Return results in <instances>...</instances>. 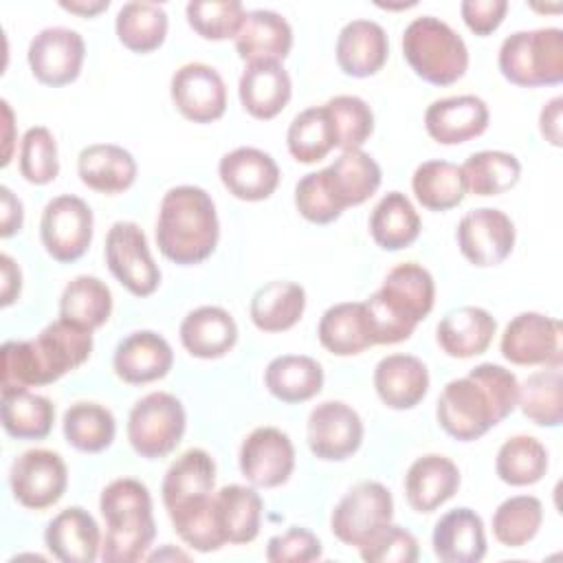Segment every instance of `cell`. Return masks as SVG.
Listing matches in <instances>:
<instances>
[{"instance_id": "6da1fadb", "label": "cell", "mask_w": 563, "mask_h": 563, "mask_svg": "<svg viewBox=\"0 0 563 563\" xmlns=\"http://www.w3.org/2000/svg\"><path fill=\"white\" fill-rule=\"evenodd\" d=\"M220 222L213 198L198 185H176L163 194L156 216V246L174 264L194 266L213 255Z\"/></svg>"}, {"instance_id": "7a4b0ae2", "label": "cell", "mask_w": 563, "mask_h": 563, "mask_svg": "<svg viewBox=\"0 0 563 563\" xmlns=\"http://www.w3.org/2000/svg\"><path fill=\"white\" fill-rule=\"evenodd\" d=\"M363 303L369 314L374 345L407 341L416 325L433 310V275L418 262H402L385 275L383 286Z\"/></svg>"}, {"instance_id": "3957f363", "label": "cell", "mask_w": 563, "mask_h": 563, "mask_svg": "<svg viewBox=\"0 0 563 563\" xmlns=\"http://www.w3.org/2000/svg\"><path fill=\"white\" fill-rule=\"evenodd\" d=\"M99 510L106 521V537L99 554L101 561L136 563L147 559V550L156 537L147 486L134 477L112 479L101 490Z\"/></svg>"}, {"instance_id": "277c9868", "label": "cell", "mask_w": 563, "mask_h": 563, "mask_svg": "<svg viewBox=\"0 0 563 563\" xmlns=\"http://www.w3.org/2000/svg\"><path fill=\"white\" fill-rule=\"evenodd\" d=\"M402 55L427 84L451 86L468 68V48L457 31L433 15L413 18L402 33Z\"/></svg>"}, {"instance_id": "5b68a950", "label": "cell", "mask_w": 563, "mask_h": 563, "mask_svg": "<svg viewBox=\"0 0 563 563\" xmlns=\"http://www.w3.org/2000/svg\"><path fill=\"white\" fill-rule=\"evenodd\" d=\"M506 81L521 88L559 86L563 81V31L543 26L510 33L497 53Z\"/></svg>"}, {"instance_id": "8992f818", "label": "cell", "mask_w": 563, "mask_h": 563, "mask_svg": "<svg viewBox=\"0 0 563 563\" xmlns=\"http://www.w3.org/2000/svg\"><path fill=\"white\" fill-rule=\"evenodd\" d=\"M187 413L183 402L169 391H150L134 402L125 433L136 455L158 460L169 455L183 440Z\"/></svg>"}, {"instance_id": "52a82bcc", "label": "cell", "mask_w": 563, "mask_h": 563, "mask_svg": "<svg viewBox=\"0 0 563 563\" xmlns=\"http://www.w3.org/2000/svg\"><path fill=\"white\" fill-rule=\"evenodd\" d=\"M394 517V497L389 488L380 482L365 479L354 484L334 506L330 515L332 534L350 545L361 548Z\"/></svg>"}, {"instance_id": "ba28073f", "label": "cell", "mask_w": 563, "mask_h": 563, "mask_svg": "<svg viewBox=\"0 0 563 563\" xmlns=\"http://www.w3.org/2000/svg\"><path fill=\"white\" fill-rule=\"evenodd\" d=\"M106 264L134 297H150L161 286V268L136 222L117 220L106 233Z\"/></svg>"}, {"instance_id": "9c48e42d", "label": "cell", "mask_w": 563, "mask_h": 563, "mask_svg": "<svg viewBox=\"0 0 563 563\" xmlns=\"http://www.w3.org/2000/svg\"><path fill=\"white\" fill-rule=\"evenodd\" d=\"M92 209L75 194H62L46 202L40 218V240L44 251L59 264L77 262L92 242Z\"/></svg>"}, {"instance_id": "30bf717a", "label": "cell", "mask_w": 563, "mask_h": 563, "mask_svg": "<svg viewBox=\"0 0 563 563\" xmlns=\"http://www.w3.org/2000/svg\"><path fill=\"white\" fill-rule=\"evenodd\" d=\"M92 330L73 321L57 319L48 323L35 339H29V354L35 376V387L51 385L64 374L77 369L90 358Z\"/></svg>"}, {"instance_id": "8fae6325", "label": "cell", "mask_w": 563, "mask_h": 563, "mask_svg": "<svg viewBox=\"0 0 563 563\" xmlns=\"http://www.w3.org/2000/svg\"><path fill=\"white\" fill-rule=\"evenodd\" d=\"M13 499L29 510L55 506L68 486V468L59 453L51 449H29L9 468Z\"/></svg>"}, {"instance_id": "7c38bea8", "label": "cell", "mask_w": 563, "mask_h": 563, "mask_svg": "<svg viewBox=\"0 0 563 563\" xmlns=\"http://www.w3.org/2000/svg\"><path fill=\"white\" fill-rule=\"evenodd\" d=\"M435 418L442 431L460 442H473L499 424L488 394L468 374L444 385L435 405Z\"/></svg>"}, {"instance_id": "4fadbf2b", "label": "cell", "mask_w": 563, "mask_h": 563, "mask_svg": "<svg viewBox=\"0 0 563 563\" xmlns=\"http://www.w3.org/2000/svg\"><path fill=\"white\" fill-rule=\"evenodd\" d=\"M365 427L356 409L341 400H323L314 405L306 422L308 449L325 462H343L363 444Z\"/></svg>"}, {"instance_id": "5bb4252c", "label": "cell", "mask_w": 563, "mask_h": 563, "mask_svg": "<svg viewBox=\"0 0 563 563\" xmlns=\"http://www.w3.org/2000/svg\"><path fill=\"white\" fill-rule=\"evenodd\" d=\"M86 59V42L68 26H46L33 35L26 51L31 75L51 88L73 84Z\"/></svg>"}, {"instance_id": "9a60e30c", "label": "cell", "mask_w": 563, "mask_h": 563, "mask_svg": "<svg viewBox=\"0 0 563 563\" xmlns=\"http://www.w3.org/2000/svg\"><path fill=\"white\" fill-rule=\"evenodd\" d=\"M561 321L543 312H519L504 328L499 350L512 365H561Z\"/></svg>"}, {"instance_id": "2e32d148", "label": "cell", "mask_w": 563, "mask_h": 563, "mask_svg": "<svg viewBox=\"0 0 563 563\" xmlns=\"http://www.w3.org/2000/svg\"><path fill=\"white\" fill-rule=\"evenodd\" d=\"M515 222L495 207L471 209L455 229L460 253L479 268L501 264L515 249Z\"/></svg>"}, {"instance_id": "e0dca14e", "label": "cell", "mask_w": 563, "mask_h": 563, "mask_svg": "<svg viewBox=\"0 0 563 563\" xmlns=\"http://www.w3.org/2000/svg\"><path fill=\"white\" fill-rule=\"evenodd\" d=\"M240 473L255 488H277L295 471V446L277 427H257L240 444Z\"/></svg>"}, {"instance_id": "ac0fdd59", "label": "cell", "mask_w": 563, "mask_h": 563, "mask_svg": "<svg viewBox=\"0 0 563 563\" xmlns=\"http://www.w3.org/2000/svg\"><path fill=\"white\" fill-rule=\"evenodd\" d=\"M176 110L194 123H213L227 110V86L222 75L202 62L183 64L169 81Z\"/></svg>"}, {"instance_id": "d6986e66", "label": "cell", "mask_w": 563, "mask_h": 563, "mask_svg": "<svg viewBox=\"0 0 563 563\" xmlns=\"http://www.w3.org/2000/svg\"><path fill=\"white\" fill-rule=\"evenodd\" d=\"M218 176L233 198L260 202L275 194L282 174L268 152L242 145L220 158Z\"/></svg>"}, {"instance_id": "ffe728a7", "label": "cell", "mask_w": 563, "mask_h": 563, "mask_svg": "<svg viewBox=\"0 0 563 563\" xmlns=\"http://www.w3.org/2000/svg\"><path fill=\"white\" fill-rule=\"evenodd\" d=\"M488 106L477 95H453L429 103L424 110L427 134L440 145H460L486 132Z\"/></svg>"}, {"instance_id": "44dd1931", "label": "cell", "mask_w": 563, "mask_h": 563, "mask_svg": "<svg viewBox=\"0 0 563 563\" xmlns=\"http://www.w3.org/2000/svg\"><path fill=\"white\" fill-rule=\"evenodd\" d=\"M172 365V345L154 330L130 332L112 354V369L128 385H147L165 378Z\"/></svg>"}, {"instance_id": "7402d4cb", "label": "cell", "mask_w": 563, "mask_h": 563, "mask_svg": "<svg viewBox=\"0 0 563 563\" xmlns=\"http://www.w3.org/2000/svg\"><path fill=\"white\" fill-rule=\"evenodd\" d=\"M101 530L81 506L59 510L44 530L48 552L62 563H92L101 554Z\"/></svg>"}, {"instance_id": "603a6c76", "label": "cell", "mask_w": 563, "mask_h": 563, "mask_svg": "<svg viewBox=\"0 0 563 563\" xmlns=\"http://www.w3.org/2000/svg\"><path fill=\"white\" fill-rule=\"evenodd\" d=\"M457 464L440 453H427L411 462L405 475L407 504L420 512L429 515L446 504L460 488Z\"/></svg>"}, {"instance_id": "cb8c5ba5", "label": "cell", "mask_w": 563, "mask_h": 563, "mask_svg": "<svg viewBox=\"0 0 563 563\" xmlns=\"http://www.w3.org/2000/svg\"><path fill=\"white\" fill-rule=\"evenodd\" d=\"M336 64L347 77H372L376 75L389 57V40L385 29L374 20H352L339 35L334 46Z\"/></svg>"}, {"instance_id": "d4e9b609", "label": "cell", "mask_w": 563, "mask_h": 563, "mask_svg": "<svg viewBox=\"0 0 563 563\" xmlns=\"http://www.w3.org/2000/svg\"><path fill=\"white\" fill-rule=\"evenodd\" d=\"M374 389L389 409L405 411L422 402L429 391V369L413 354H387L374 367Z\"/></svg>"}, {"instance_id": "484cf974", "label": "cell", "mask_w": 563, "mask_h": 563, "mask_svg": "<svg viewBox=\"0 0 563 563\" xmlns=\"http://www.w3.org/2000/svg\"><path fill=\"white\" fill-rule=\"evenodd\" d=\"M242 108L260 121L275 119L292 97V81L282 62H253L240 75Z\"/></svg>"}, {"instance_id": "4316f807", "label": "cell", "mask_w": 563, "mask_h": 563, "mask_svg": "<svg viewBox=\"0 0 563 563\" xmlns=\"http://www.w3.org/2000/svg\"><path fill=\"white\" fill-rule=\"evenodd\" d=\"M495 332L497 321L486 308L460 306L440 319L435 341L451 358H473L490 347Z\"/></svg>"}, {"instance_id": "83f0119b", "label": "cell", "mask_w": 563, "mask_h": 563, "mask_svg": "<svg viewBox=\"0 0 563 563\" xmlns=\"http://www.w3.org/2000/svg\"><path fill=\"white\" fill-rule=\"evenodd\" d=\"M216 486V462L205 449L183 451L165 471L161 497L167 515L205 499Z\"/></svg>"}, {"instance_id": "f1b7e54d", "label": "cell", "mask_w": 563, "mask_h": 563, "mask_svg": "<svg viewBox=\"0 0 563 563\" xmlns=\"http://www.w3.org/2000/svg\"><path fill=\"white\" fill-rule=\"evenodd\" d=\"M433 554L442 563H477L486 556V530L482 517L462 506L444 512L431 534Z\"/></svg>"}, {"instance_id": "f546056e", "label": "cell", "mask_w": 563, "mask_h": 563, "mask_svg": "<svg viewBox=\"0 0 563 563\" xmlns=\"http://www.w3.org/2000/svg\"><path fill=\"white\" fill-rule=\"evenodd\" d=\"M292 48V26L271 9H251L235 35V51L246 64L282 62Z\"/></svg>"}, {"instance_id": "4dcf8cb0", "label": "cell", "mask_w": 563, "mask_h": 563, "mask_svg": "<svg viewBox=\"0 0 563 563\" xmlns=\"http://www.w3.org/2000/svg\"><path fill=\"white\" fill-rule=\"evenodd\" d=\"M178 334L183 347L194 358L211 361L233 350L238 343V323L220 306H198L185 314Z\"/></svg>"}, {"instance_id": "1f68e13d", "label": "cell", "mask_w": 563, "mask_h": 563, "mask_svg": "<svg viewBox=\"0 0 563 563\" xmlns=\"http://www.w3.org/2000/svg\"><path fill=\"white\" fill-rule=\"evenodd\" d=\"M136 174L134 156L114 143L86 145L77 156L79 180L97 194H123L134 185Z\"/></svg>"}, {"instance_id": "d6a6232c", "label": "cell", "mask_w": 563, "mask_h": 563, "mask_svg": "<svg viewBox=\"0 0 563 563\" xmlns=\"http://www.w3.org/2000/svg\"><path fill=\"white\" fill-rule=\"evenodd\" d=\"M319 343L334 356H354L374 345L369 314L363 301L330 306L319 319Z\"/></svg>"}, {"instance_id": "836d02e7", "label": "cell", "mask_w": 563, "mask_h": 563, "mask_svg": "<svg viewBox=\"0 0 563 563\" xmlns=\"http://www.w3.org/2000/svg\"><path fill=\"white\" fill-rule=\"evenodd\" d=\"M323 172L328 189L343 211L369 200L383 180L380 165L363 150L341 152Z\"/></svg>"}, {"instance_id": "e575fe53", "label": "cell", "mask_w": 563, "mask_h": 563, "mask_svg": "<svg viewBox=\"0 0 563 563\" xmlns=\"http://www.w3.org/2000/svg\"><path fill=\"white\" fill-rule=\"evenodd\" d=\"M323 367L306 354L275 356L264 369L268 394L286 405H297L314 398L323 387Z\"/></svg>"}, {"instance_id": "d590c367", "label": "cell", "mask_w": 563, "mask_h": 563, "mask_svg": "<svg viewBox=\"0 0 563 563\" xmlns=\"http://www.w3.org/2000/svg\"><path fill=\"white\" fill-rule=\"evenodd\" d=\"M306 310V290L297 282L275 279L260 286L249 306L251 321L262 332H284L299 323Z\"/></svg>"}, {"instance_id": "8d00e7d4", "label": "cell", "mask_w": 563, "mask_h": 563, "mask_svg": "<svg viewBox=\"0 0 563 563\" xmlns=\"http://www.w3.org/2000/svg\"><path fill=\"white\" fill-rule=\"evenodd\" d=\"M216 515L227 543L244 545L255 541L262 526L264 501L255 486L227 484L216 495Z\"/></svg>"}, {"instance_id": "74e56055", "label": "cell", "mask_w": 563, "mask_h": 563, "mask_svg": "<svg viewBox=\"0 0 563 563\" xmlns=\"http://www.w3.org/2000/svg\"><path fill=\"white\" fill-rule=\"evenodd\" d=\"M367 229L383 251H402L418 240L422 222L402 191H387L372 209Z\"/></svg>"}, {"instance_id": "f35d334b", "label": "cell", "mask_w": 563, "mask_h": 563, "mask_svg": "<svg viewBox=\"0 0 563 563\" xmlns=\"http://www.w3.org/2000/svg\"><path fill=\"white\" fill-rule=\"evenodd\" d=\"M2 429L15 440H44L53 431L55 405L29 389H2Z\"/></svg>"}, {"instance_id": "ab89813d", "label": "cell", "mask_w": 563, "mask_h": 563, "mask_svg": "<svg viewBox=\"0 0 563 563\" xmlns=\"http://www.w3.org/2000/svg\"><path fill=\"white\" fill-rule=\"evenodd\" d=\"M416 200L429 211H449L466 196V183L460 165L442 158L424 161L411 176Z\"/></svg>"}, {"instance_id": "60d3db41", "label": "cell", "mask_w": 563, "mask_h": 563, "mask_svg": "<svg viewBox=\"0 0 563 563\" xmlns=\"http://www.w3.org/2000/svg\"><path fill=\"white\" fill-rule=\"evenodd\" d=\"M62 431L73 449L81 453H101L114 442L117 420L108 407L79 400L64 411Z\"/></svg>"}, {"instance_id": "b9f144b4", "label": "cell", "mask_w": 563, "mask_h": 563, "mask_svg": "<svg viewBox=\"0 0 563 563\" xmlns=\"http://www.w3.org/2000/svg\"><path fill=\"white\" fill-rule=\"evenodd\" d=\"M112 314V292L95 275H77L70 279L59 297V319L73 321L81 328L97 330Z\"/></svg>"}, {"instance_id": "7bdbcfd3", "label": "cell", "mask_w": 563, "mask_h": 563, "mask_svg": "<svg viewBox=\"0 0 563 563\" xmlns=\"http://www.w3.org/2000/svg\"><path fill=\"white\" fill-rule=\"evenodd\" d=\"M517 407L539 427H559L563 422V374L561 365H550L532 372L519 383Z\"/></svg>"}, {"instance_id": "ee69618b", "label": "cell", "mask_w": 563, "mask_h": 563, "mask_svg": "<svg viewBox=\"0 0 563 563\" xmlns=\"http://www.w3.org/2000/svg\"><path fill=\"white\" fill-rule=\"evenodd\" d=\"M167 13L156 2H125L114 20L119 42L132 53H152L167 37Z\"/></svg>"}, {"instance_id": "f6af8a7d", "label": "cell", "mask_w": 563, "mask_h": 563, "mask_svg": "<svg viewBox=\"0 0 563 563\" xmlns=\"http://www.w3.org/2000/svg\"><path fill=\"white\" fill-rule=\"evenodd\" d=\"M495 473L508 486H532L548 473V449L534 435H512L504 440L495 455Z\"/></svg>"}, {"instance_id": "bcb514c9", "label": "cell", "mask_w": 563, "mask_h": 563, "mask_svg": "<svg viewBox=\"0 0 563 563\" xmlns=\"http://www.w3.org/2000/svg\"><path fill=\"white\" fill-rule=\"evenodd\" d=\"M466 183V194L499 196L510 191L521 178V163L504 150H482L471 154L460 165Z\"/></svg>"}, {"instance_id": "7dc6e473", "label": "cell", "mask_w": 563, "mask_h": 563, "mask_svg": "<svg viewBox=\"0 0 563 563\" xmlns=\"http://www.w3.org/2000/svg\"><path fill=\"white\" fill-rule=\"evenodd\" d=\"M286 145L297 163L312 165L336 147V134L325 106L301 110L288 125Z\"/></svg>"}, {"instance_id": "c3c4849f", "label": "cell", "mask_w": 563, "mask_h": 563, "mask_svg": "<svg viewBox=\"0 0 563 563\" xmlns=\"http://www.w3.org/2000/svg\"><path fill=\"white\" fill-rule=\"evenodd\" d=\"M543 523V504L534 495H512L493 512V537L506 548L530 543Z\"/></svg>"}, {"instance_id": "681fc988", "label": "cell", "mask_w": 563, "mask_h": 563, "mask_svg": "<svg viewBox=\"0 0 563 563\" xmlns=\"http://www.w3.org/2000/svg\"><path fill=\"white\" fill-rule=\"evenodd\" d=\"M167 517L174 532L196 552H216L227 543L218 523L213 495L198 499Z\"/></svg>"}, {"instance_id": "f907efd6", "label": "cell", "mask_w": 563, "mask_h": 563, "mask_svg": "<svg viewBox=\"0 0 563 563\" xmlns=\"http://www.w3.org/2000/svg\"><path fill=\"white\" fill-rule=\"evenodd\" d=\"M323 106L334 125L336 147L341 152L361 150L374 132V112L369 103L356 95H336Z\"/></svg>"}, {"instance_id": "816d5d0a", "label": "cell", "mask_w": 563, "mask_h": 563, "mask_svg": "<svg viewBox=\"0 0 563 563\" xmlns=\"http://www.w3.org/2000/svg\"><path fill=\"white\" fill-rule=\"evenodd\" d=\"M187 24L205 40H229L238 35L246 9L240 0H191L185 7Z\"/></svg>"}, {"instance_id": "f5cc1de1", "label": "cell", "mask_w": 563, "mask_h": 563, "mask_svg": "<svg viewBox=\"0 0 563 563\" xmlns=\"http://www.w3.org/2000/svg\"><path fill=\"white\" fill-rule=\"evenodd\" d=\"M20 174L31 185H48L59 174L57 143L48 128L33 125L20 141Z\"/></svg>"}, {"instance_id": "db71d44e", "label": "cell", "mask_w": 563, "mask_h": 563, "mask_svg": "<svg viewBox=\"0 0 563 563\" xmlns=\"http://www.w3.org/2000/svg\"><path fill=\"white\" fill-rule=\"evenodd\" d=\"M295 207L301 218H306L312 224H330L336 218H341L343 209L334 202L328 183L325 172H310L301 176L295 185Z\"/></svg>"}, {"instance_id": "11a10c76", "label": "cell", "mask_w": 563, "mask_h": 563, "mask_svg": "<svg viewBox=\"0 0 563 563\" xmlns=\"http://www.w3.org/2000/svg\"><path fill=\"white\" fill-rule=\"evenodd\" d=\"M358 554L367 563H413L418 561L420 550L418 539L409 530L389 523L363 543Z\"/></svg>"}, {"instance_id": "9f6ffc18", "label": "cell", "mask_w": 563, "mask_h": 563, "mask_svg": "<svg viewBox=\"0 0 563 563\" xmlns=\"http://www.w3.org/2000/svg\"><path fill=\"white\" fill-rule=\"evenodd\" d=\"M468 376L484 387L499 422L506 420L517 409L519 380L510 369L497 363H479L468 372Z\"/></svg>"}, {"instance_id": "6f0895ef", "label": "cell", "mask_w": 563, "mask_h": 563, "mask_svg": "<svg viewBox=\"0 0 563 563\" xmlns=\"http://www.w3.org/2000/svg\"><path fill=\"white\" fill-rule=\"evenodd\" d=\"M321 554L323 545L319 537L301 526H290L266 543V561L271 563H308L321 559Z\"/></svg>"}, {"instance_id": "680465c9", "label": "cell", "mask_w": 563, "mask_h": 563, "mask_svg": "<svg viewBox=\"0 0 563 563\" xmlns=\"http://www.w3.org/2000/svg\"><path fill=\"white\" fill-rule=\"evenodd\" d=\"M508 11L506 0H464L460 4V15L464 24L479 37L490 35L499 29Z\"/></svg>"}, {"instance_id": "91938a15", "label": "cell", "mask_w": 563, "mask_h": 563, "mask_svg": "<svg viewBox=\"0 0 563 563\" xmlns=\"http://www.w3.org/2000/svg\"><path fill=\"white\" fill-rule=\"evenodd\" d=\"M0 200H2L0 202V209H2V213H0V235L11 238L24 224V207H22L20 198L7 185L0 187Z\"/></svg>"}, {"instance_id": "94428289", "label": "cell", "mask_w": 563, "mask_h": 563, "mask_svg": "<svg viewBox=\"0 0 563 563\" xmlns=\"http://www.w3.org/2000/svg\"><path fill=\"white\" fill-rule=\"evenodd\" d=\"M561 110L563 97H552L539 112V132L554 147H561Z\"/></svg>"}, {"instance_id": "6125c7cd", "label": "cell", "mask_w": 563, "mask_h": 563, "mask_svg": "<svg viewBox=\"0 0 563 563\" xmlns=\"http://www.w3.org/2000/svg\"><path fill=\"white\" fill-rule=\"evenodd\" d=\"M0 268H2V308H9L22 290V273L15 260L7 253L0 255Z\"/></svg>"}, {"instance_id": "be15d7a7", "label": "cell", "mask_w": 563, "mask_h": 563, "mask_svg": "<svg viewBox=\"0 0 563 563\" xmlns=\"http://www.w3.org/2000/svg\"><path fill=\"white\" fill-rule=\"evenodd\" d=\"M59 7L68 13L81 15V18H95L101 11H106L110 7V0H62Z\"/></svg>"}, {"instance_id": "e7e4bbea", "label": "cell", "mask_w": 563, "mask_h": 563, "mask_svg": "<svg viewBox=\"0 0 563 563\" xmlns=\"http://www.w3.org/2000/svg\"><path fill=\"white\" fill-rule=\"evenodd\" d=\"M0 106H2V117H4V150H2V161H0V165L2 167H7L9 163H11V156H13V145H15V136H13V128H15V117H13V110H11V106H9V101L7 99H2L0 101Z\"/></svg>"}]
</instances>
